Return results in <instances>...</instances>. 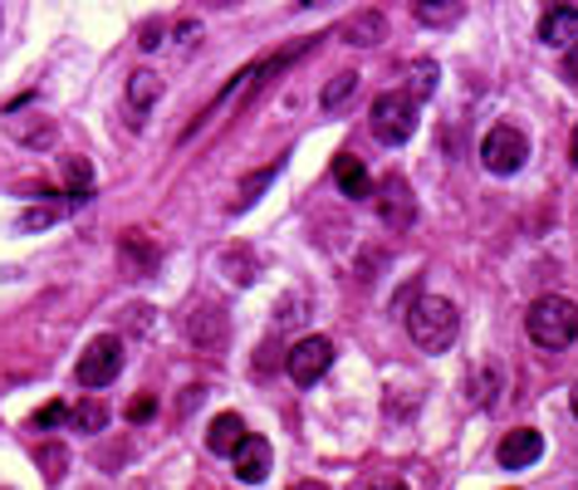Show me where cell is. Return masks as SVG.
I'll return each mask as SVG.
<instances>
[{
	"instance_id": "cell-1",
	"label": "cell",
	"mask_w": 578,
	"mask_h": 490,
	"mask_svg": "<svg viewBox=\"0 0 578 490\" xmlns=\"http://www.w3.org/2000/svg\"><path fill=\"white\" fill-rule=\"evenodd\" d=\"M407 333H412V343L417 349H427V353L451 349L456 333H461L456 305H451V299H432V295L412 299V309H407Z\"/></svg>"
},
{
	"instance_id": "cell-2",
	"label": "cell",
	"mask_w": 578,
	"mask_h": 490,
	"mask_svg": "<svg viewBox=\"0 0 578 490\" xmlns=\"http://www.w3.org/2000/svg\"><path fill=\"white\" fill-rule=\"evenodd\" d=\"M524 329H530V339L540 349H569L578 339V305L564 295H540L530 305V315H524Z\"/></svg>"
},
{
	"instance_id": "cell-3",
	"label": "cell",
	"mask_w": 578,
	"mask_h": 490,
	"mask_svg": "<svg viewBox=\"0 0 578 490\" xmlns=\"http://www.w3.org/2000/svg\"><path fill=\"white\" fill-rule=\"evenodd\" d=\"M118 373H123V339H113V333H99V339L83 349V358H79V368H73V378H79L83 388H109Z\"/></svg>"
},
{
	"instance_id": "cell-4",
	"label": "cell",
	"mask_w": 578,
	"mask_h": 490,
	"mask_svg": "<svg viewBox=\"0 0 578 490\" xmlns=\"http://www.w3.org/2000/svg\"><path fill=\"white\" fill-rule=\"evenodd\" d=\"M373 133L383 143H407L417 133V99L412 93H383V99L373 103Z\"/></svg>"
},
{
	"instance_id": "cell-5",
	"label": "cell",
	"mask_w": 578,
	"mask_h": 490,
	"mask_svg": "<svg viewBox=\"0 0 578 490\" xmlns=\"http://www.w3.org/2000/svg\"><path fill=\"white\" fill-rule=\"evenodd\" d=\"M373 212L383 216L387 231H407V226L417 221V196H412V186H407V176L393 172L373 186Z\"/></svg>"
},
{
	"instance_id": "cell-6",
	"label": "cell",
	"mask_w": 578,
	"mask_h": 490,
	"mask_svg": "<svg viewBox=\"0 0 578 490\" xmlns=\"http://www.w3.org/2000/svg\"><path fill=\"white\" fill-rule=\"evenodd\" d=\"M524 158H530V143H524V133H520V128H510V123L490 128V133H486V143H480V162H486V172H496V176L520 172Z\"/></svg>"
},
{
	"instance_id": "cell-7",
	"label": "cell",
	"mask_w": 578,
	"mask_h": 490,
	"mask_svg": "<svg viewBox=\"0 0 578 490\" xmlns=\"http://www.w3.org/2000/svg\"><path fill=\"white\" fill-rule=\"evenodd\" d=\"M329 363H333V343L314 333V339H299V343H294L290 358H285V368H290V378L299 383V388H314V383H319L324 373H329Z\"/></svg>"
},
{
	"instance_id": "cell-8",
	"label": "cell",
	"mask_w": 578,
	"mask_h": 490,
	"mask_svg": "<svg viewBox=\"0 0 578 490\" xmlns=\"http://www.w3.org/2000/svg\"><path fill=\"white\" fill-rule=\"evenodd\" d=\"M230 461H236V476L246 486H256V481H265L270 476V461H275V456H270V442L265 436H240V446L236 452H230Z\"/></svg>"
},
{
	"instance_id": "cell-9",
	"label": "cell",
	"mask_w": 578,
	"mask_h": 490,
	"mask_svg": "<svg viewBox=\"0 0 578 490\" xmlns=\"http://www.w3.org/2000/svg\"><path fill=\"white\" fill-rule=\"evenodd\" d=\"M544 452V436L534 432V426H520V432H506V442H500V466L506 471H524V466H534Z\"/></svg>"
},
{
	"instance_id": "cell-10",
	"label": "cell",
	"mask_w": 578,
	"mask_h": 490,
	"mask_svg": "<svg viewBox=\"0 0 578 490\" xmlns=\"http://www.w3.org/2000/svg\"><path fill=\"white\" fill-rule=\"evenodd\" d=\"M186 333H192L196 349H226V309L220 305H196V315L186 319Z\"/></svg>"
},
{
	"instance_id": "cell-11",
	"label": "cell",
	"mask_w": 578,
	"mask_h": 490,
	"mask_svg": "<svg viewBox=\"0 0 578 490\" xmlns=\"http://www.w3.org/2000/svg\"><path fill=\"white\" fill-rule=\"evenodd\" d=\"M339 39H349V45H383L387 39V20H383V10H359V15H349L339 25Z\"/></svg>"
},
{
	"instance_id": "cell-12",
	"label": "cell",
	"mask_w": 578,
	"mask_h": 490,
	"mask_svg": "<svg viewBox=\"0 0 578 490\" xmlns=\"http://www.w3.org/2000/svg\"><path fill=\"white\" fill-rule=\"evenodd\" d=\"M333 182H339L343 196H353V202H367L373 196V182H367V167L353 158V152H339L333 158Z\"/></svg>"
},
{
	"instance_id": "cell-13",
	"label": "cell",
	"mask_w": 578,
	"mask_h": 490,
	"mask_svg": "<svg viewBox=\"0 0 578 490\" xmlns=\"http://www.w3.org/2000/svg\"><path fill=\"white\" fill-rule=\"evenodd\" d=\"M540 39L544 45H554V49L574 45L578 39V5H554L549 15L540 20Z\"/></svg>"
},
{
	"instance_id": "cell-14",
	"label": "cell",
	"mask_w": 578,
	"mask_h": 490,
	"mask_svg": "<svg viewBox=\"0 0 578 490\" xmlns=\"http://www.w3.org/2000/svg\"><path fill=\"white\" fill-rule=\"evenodd\" d=\"M240 436H246V422L236 412H220L212 422V432H206V446H212V456H230L240 446Z\"/></svg>"
},
{
	"instance_id": "cell-15",
	"label": "cell",
	"mask_w": 578,
	"mask_h": 490,
	"mask_svg": "<svg viewBox=\"0 0 578 490\" xmlns=\"http://www.w3.org/2000/svg\"><path fill=\"white\" fill-rule=\"evenodd\" d=\"M118 260L128 275H152L157 270V246L147 241V236H128V241L118 246Z\"/></svg>"
},
{
	"instance_id": "cell-16",
	"label": "cell",
	"mask_w": 578,
	"mask_h": 490,
	"mask_svg": "<svg viewBox=\"0 0 578 490\" xmlns=\"http://www.w3.org/2000/svg\"><path fill=\"white\" fill-rule=\"evenodd\" d=\"M466 15V0H417V20L432 30H446Z\"/></svg>"
},
{
	"instance_id": "cell-17",
	"label": "cell",
	"mask_w": 578,
	"mask_h": 490,
	"mask_svg": "<svg viewBox=\"0 0 578 490\" xmlns=\"http://www.w3.org/2000/svg\"><path fill=\"white\" fill-rule=\"evenodd\" d=\"M157 93H162V79H157L152 69H138V75L128 79V103H133V113H143L147 103L157 99Z\"/></svg>"
},
{
	"instance_id": "cell-18",
	"label": "cell",
	"mask_w": 578,
	"mask_h": 490,
	"mask_svg": "<svg viewBox=\"0 0 578 490\" xmlns=\"http://www.w3.org/2000/svg\"><path fill=\"white\" fill-rule=\"evenodd\" d=\"M69 422L79 426V432H103V426H109V408H103V398H83L79 408L69 412Z\"/></svg>"
},
{
	"instance_id": "cell-19",
	"label": "cell",
	"mask_w": 578,
	"mask_h": 490,
	"mask_svg": "<svg viewBox=\"0 0 578 490\" xmlns=\"http://www.w3.org/2000/svg\"><path fill=\"white\" fill-rule=\"evenodd\" d=\"M65 176H69V202L83 206V202L93 196V167L83 162V158H73V162L65 167Z\"/></svg>"
},
{
	"instance_id": "cell-20",
	"label": "cell",
	"mask_w": 578,
	"mask_h": 490,
	"mask_svg": "<svg viewBox=\"0 0 578 490\" xmlns=\"http://www.w3.org/2000/svg\"><path fill=\"white\" fill-rule=\"evenodd\" d=\"M65 212H69V202H65V206H35V212L20 216V231H39V226H55Z\"/></svg>"
},
{
	"instance_id": "cell-21",
	"label": "cell",
	"mask_w": 578,
	"mask_h": 490,
	"mask_svg": "<svg viewBox=\"0 0 578 490\" xmlns=\"http://www.w3.org/2000/svg\"><path fill=\"white\" fill-rule=\"evenodd\" d=\"M353 89H359V75H339V79L329 83V89H324V109H343Z\"/></svg>"
},
{
	"instance_id": "cell-22",
	"label": "cell",
	"mask_w": 578,
	"mask_h": 490,
	"mask_svg": "<svg viewBox=\"0 0 578 490\" xmlns=\"http://www.w3.org/2000/svg\"><path fill=\"white\" fill-rule=\"evenodd\" d=\"M432 89H437V65L432 59H422V65H412V99L422 103Z\"/></svg>"
},
{
	"instance_id": "cell-23",
	"label": "cell",
	"mask_w": 578,
	"mask_h": 490,
	"mask_svg": "<svg viewBox=\"0 0 578 490\" xmlns=\"http://www.w3.org/2000/svg\"><path fill=\"white\" fill-rule=\"evenodd\" d=\"M39 466H45L49 481H59L65 466H69V452H65V446H39Z\"/></svg>"
},
{
	"instance_id": "cell-24",
	"label": "cell",
	"mask_w": 578,
	"mask_h": 490,
	"mask_svg": "<svg viewBox=\"0 0 578 490\" xmlns=\"http://www.w3.org/2000/svg\"><path fill=\"white\" fill-rule=\"evenodd\" d=\"M10 133H15V138H25V143H45V138H49V133H55V128H49L45 118H39L35 128H30L25 118H15V123H10Z\"/></svg>"
},
{
	"instance_id": "cell-25",
	"label": "cell",
	"mask_w": 578,
	"mask_h": 490,
	"mask_svg": "<svg viewBox=\"0 0 578 490\" xmlns=\"http://www.w3.org/2000/svg\"><path fill=\"white\" fill-rule=\"evenodd\" d=\"M65 417H69V408H65V402H45V408H39L35 417H30V426H59V422H65Z\"/></svg>"
},
{
	"instance_id": "cell-26",
	"label": "cell",
	"mask_w": 578,
	"mask_h": 490,
	"mask_svg": "<svg viewBox=\"0 0 578 490\" xmlns=\"http://www.w3.org/2000/svg\"><path fill=\"white\" fill-rule=\"evenodd\" d=\"M270 176H275V167H265V172H260V176H250V182L240 186V202H256V196L270 186Z\"/></svg>"
},
{
	"instance_id": "cell-27",
	"label": "cell",
	"mask_w": 578,
	"mask_h": 490,
	"mask_svg": "<svg viewBox=\"0 0 578 490\" xmlns=\"http://www.w3.org/2000/svg\"><path fill=\"white\" fill-rule=\"evenodd\" d=\"M359 490H407L397 476H367V481H359Z\"/></svg>"
},
{
	"instance_id": "cell-28",
	"label": "cell",
	"mask_w": 578,
	"mask_h": 490,
	"mask_svg": "<svg viewBox=\"0 0 578 490\" xmlns=\"http://www.w3.org/2000/svg\"><path fill=\"white\" fill-rule=\"evenodd\" d=\"M157 412V402L152 398H138V402H128V422H147V417Z\"/></svg>"
},
{
	"instance_id": "cell-29",
	"label": "cell",
	"mask_w": 578,
	"mask_h": 490,
	"mask_svg": "<svg viewBox=\"0 0 578 490\" xmlns=\"http://www.w3.org/2000/svg\"><path fill=\"white\" fill-rule=\"evenodd\" d=\"M564 75H569V79L578 83V39L569 45V55H564Z\"/></svg>"
},
{
	"instance_id": "cell-30",
	"label": "cell",
	"mask_w": 578,
	"mask_h": 490,
	"mask_svg": "<svg viewBox=\"0 0 578 490\" xmlns=\"http://www.w3.org/2000/svg\"><path fill=\"white\" fill-rule=\"evenodd\" d=\"M290 490H329V486H319V481H299V486H290Z\"/></svg>"
},
{
	"instance_id": "cell-31",
	"label": "cell",
	"mask_w": 578,
	"mask_h": 490,
	"mask_svg": "<svg viewBox=\"0 0 578 490\" xmlns=\"http://www.w3.org/2000/svg\"><path fill=\"white\" fill-rule=\"evenodd\" d=\"M569 408H574V417H578V388L569 392Z\"/></svg>"
},
{
	"instance_id": "cell-32",
	"label": "cell",
	"mask_w": 578,
	"mask_h": 490,
	"mask_svg": "<svg viewBox=\"0 0 578 490\" xmlns=\"http://www.w3.org/2000/svg\"><path fill=\"white\" fill-rule=\"evenodd\" d=\"M574 167H578V128H574Z\"/></svg>"
},
{
	"instance_id": "cell-33",
	"label": "cell",
	"mask_w": 578,
	"mask_h": 490,
	"mask_svg": "<svg viewBox=\"0 0 578 490\" xmlns=\"http://www.w3.org/2000/svg\"><path fill=\"white\" fill-rule=\"evenodd\" d=\"M216 5H230V0H216Z\"/></svg>"
}]
</instances>
